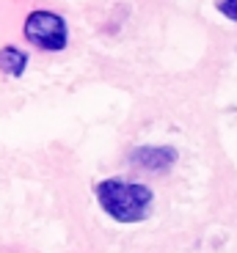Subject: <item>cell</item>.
I'll use <instances>...</instances> for the list:
<instances>
[{"instance_id": "7a4b0ae2", "label": "cell", "mask_w": 237, "mask_h": 253, "mask_svg": "<svg viewBox=\"0 0 237 253\" xmlns=\"http://www.w3.org/2000/svg\"><path fill=\"white\" fill-rule=\"evenodd\" d=\"M22 33L31 42L33 47L45 52H61L69 42V28H66V19L55 11H47V8H36L25 17V25Z\"/></svg>"}, {"instance_id": "5b68a950", "label": "cell", "mask_w": 237, "mask_h": 253, "mask_svg": "<svg viewBox=\"0 0 237 253\" xmlns=\"http://www.w3.org/2000/svg\"><path fill=\"white\" fill-rule=\"evenodd\" d=\"M215 8H218L226 19L237 22V0H215Z\"/></svg>"}, {"instance_id": "277c9868", "label": "cell", "mask_w": 237, "mask_h": 253, "mask_svg": "<svg viewBox=\"0 0 237 253\" xmlns=\"http://www.w3.org/2000/svg\"><path fill=\"white\" fill-rule=\"evenodd\" d=\"M28 69V52L14 44L0 47V72L8 77H22Z\"/></svg>"}, {"instance_id": "3957f363", "label": "cell", "mask_w": 237, "mask_h": 253, "mask_svg": "<svg viewBox=\"0 0 237 253\" xmlns=\"http://www.w3.org/2000/svg\"><path fill=\"white\" fill-rule=\"evenodd\" d=\"M130 160L143 171L163 173L177 163V149H171V146H138V149H133Z\"/></svg>"}, {"instance_id": "6da1fadb", "label": "cell", "mask_w": 237, "mask_h": 253, "mask_svg": "<svg viewBox=\"0 0 237 253\" xmlns=\"http://www.w3.org/2000/svg\"><path fill=\"white\" fill-rule=\"evenodd\" d=\"M94 196L105 215L116 223H141L149 217L154 204L152 187L130 179H102L94 184Z\"/></svg>"}]
</instances>
